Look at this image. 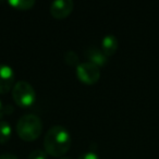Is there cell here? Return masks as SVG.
<instances>
[{"mask_svg": "<svg viewBox=\"0 0 159 159\" xmlns=\"http://www.w3.org/2000/svg\"><path fill=\"white\" fill-rule=\"evenodd\" d=\"M71 146L70 132L62 125H53L44 137L45 152L52 157H62Z\"/></svg>", "mask_w": 159, "mask_h": 159, "instance_id": "obj_1", "label": "cell"}, {"mask_svg": "<svg viewBox=\"0 0 159 159\" xmlns=\"http://www.w3.org/2000/svg\"><path fill=\"white\" fill-rule=\"evenodd\" d=\"M42 120L34 113H27V115L22 116L16 123V132L23 141H35L42 134Z\"/></svg>", "mask_w": 159, "mask_h": 159, "instance_id": "obj_2", "label": "cell"}, {"mask_svg": "<svg viewBox=\"0 0 159 159\" xmlns=\"http://www.w3.org/2000/svg\"><path fill=\"white\" fill-rule=\"evenodd\" d=\"M12 97L18 106L22 108L31 107L36 100V92L26 81H19L12 89Z\"/></svg>", "mask_w": 159, "mask_h": 159, "instance_id": "obj_3", "label": "cell"}, {"mask_svg": "<svg viewBox=\"0 0 159 159\" xmlns=\"http://www.w3.org/2000/svg\"><path fill=\"white\" fill-rule=\"evenodd\" d=\"M76 76L85 84H95L100 77V70L97 66L89 61L80 62L76 66Z\"/></svg>", "mask_w": 159, "mask_h": 159, "instance_id": "obj_4", "label": "cell"}, {"mask_svg": "<svg viewBox=\"0 0 159 159\" xmlns=\"http://www.w3.org/2000/svg\"><path fill=\"white\" fill-rule=\"evenodd\" d=\"M16 73L10 66L0 63V94H7L14 86Z\"/></svg>", "mask_w": 159, "mask_h": 159, "instance_id": "obj_5", "label": "cell"}, {"mask_svg": "<svg viewBox=\"0 0 159 159\" xmlns=\"http://www.w3.org/2000/svg\"><path fill=\"white\" fill-rule=\"evenodd\" d=\"M73 7L72 0H56L50 5V13L55 19H64L72 12Z\"/></svg>", "mask_w": 159, "mask_h": 159, "instance_id": "obj_6", "label": "cell"}, {"mask_svg": "<svg viewBox=\"0 0 159 159\" xmlns=\"http://www.w3.org/2000/svg\"><path fill=\"white\" fill-rule=\"evenodd\" d=\"M85 56L89 60V62L97 66L98 68L105 66L107 63V61H108V57L105 55L102 49L97 48V47H89V48H86Z\"/></svg>", "mask_w": 159, "mask_h": 159, "instance_id": "obj_7", "label": "cell"}, {"mask_svg": "<svg viewBox=\"0 0 159 159\" xmlns=\"http://www.w3.org/2000/svg\"><path fill=\"white\" fill-rule=\"evenodd\" d=\"M117 49H118V39L115 35L108 34V35H106L102 38V50L104 51V53L107 57L112 56L117 51Z\"/></svg>", "mask_w": 159, "mask_h": 159, "instance_id": "obj_8", "label": "cell"}, {"mask_svg": "<svg viewBox=\"0 0 159 159\" xmlns=\"http://www.w3.org/2000/svg\"><path fill=\"white\" fill-rule=\"evenodd\" d=\"M12 134V129L9 122L0 121V144L7 143Z\"/></svg>", "mask_w": 159, "mask_h": 159, "instance_id": "obj_9", "label": "cell"}, {"mask_svg": "<svg viewBox=\"0 0 159 159\" xmlns=\"http://www.w3.org/2000/svg\"><path fill=\"white\" fill-rule=\"evenodd\" d=\"M10 6L18 10H29L35 6V0H9Z\"/></svg>", "mask_w": 159, "mask_h": 159, "instance_id": "obj_10", "label": "cell"}, {"mask_svg": "<svg viewBox=\"0 0 159 159\" xmlns=\"http://www.w3.org/2000/svg\"><path fill=\"white\" fill-rule=\"evenodd\" d=\"M64 61H66L69 66H77L80 64L79 56H77V53L73 50L66 51V55H64Z\"/></svg>", "mask_w": 159, "mask_h": 159, "instance_id": "obj_11", "label": "cell"}, {"mask_svg": "<svg viewBox=\"0 0 159 159\" xmlns=\"http://www.w3.org/2000/svg\"><path fill=\"white\" fill-rule=\"evenodd\" d=\"M27 159H47V152L43 149H35L29 155Z\"/></svg>", "mask_w": 159, "mask_h": 159, "instance_id": "obj_12", "label": "cell"}, {"mask_svg": "<svg viewBox=\"0 0 159 159\" xmlns=\"http://www.w3.org/2000/svg\"><path fill=\"white\" fill-rule=\"evenodd\" d=\"M77 159H99V156L95 152H86L81 155Z\"/></svg>", "mask_w": 159, "mask_h": 159, "instance_id": "obj_13", "label": "cell"}, {"mask_svg": "<svg viewBox=\"0 0 159 159\" xmlns=\"http://www.w3.org/2000/svg\"><path fill=\"white\" fill-rule=\"evenodd\" d=\"M0 159H19V158L13 154H1L0 155Z\"/></svg>", "mask_w": 159, "mask_h": 159, "instance_id": "obj_14", "label": "cell"}, {"mask_svg": "<svg viewBox=\"0 0 159 159\" xmlns=\"http://www.w3.org/2000/svg\"><path fill=\"white\" fill-rule=\"evenodd\" d=\"M5 115V107L2 106V102L0 100V119L2 118V116Z\"/></svg>", "mask_w": 159, "mask_h": 159, "instance_id": "obj_15", "label": "cell"}, {"mask_svg": "<svg viewBox=\"0 0 159 159\" xmlns=\"http://www.w3.org/2000/svg\"><path fill=\"white\" fill-rule=\"evenodd\" d=\"M58 159H71V158H69V157H60V158H58Z\"/></svg>", "mask_w": 159, "mask_h": 159, "instance_id": "obj_16", "label": "cell"}]
</instances>
